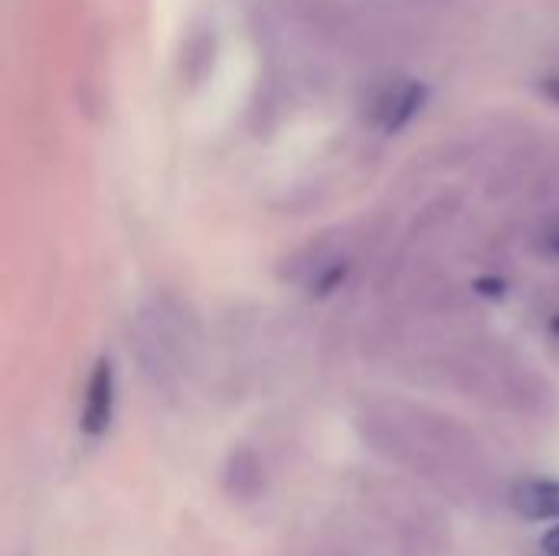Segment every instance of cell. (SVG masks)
<instances>
[{"mask_svg":"<svg viewBox=\"0 0 559 556\" xmlns=\"http://www.w3.org/2000/svg\"><path fill=\"white\" fill-rule=\"evenodd\" d=\"M508 508L527 521H559V478L531 475L508 488Z\"/></svg>","mask_w":559,"mask_h":556,"instance_id":"obj_5","label":"cell"},{"mask_svg":"<svg viewBox=\"0 0 559 556\" xmlns=\"http://www.w3.org/2000/svg\"><path fill=\"white\" fill-rule=\"evenodd\" d=\"M111 416H115V370H111V360H98L85 387L79 426L88 439H98L108 433Z\"/></svg>","mask_w":559,"mask_h":556,"instance_id":"obj_4","label":"cell"},{"mask_svg":"<svg viewBox=\"0 0 559 556\" xmlns=\"http://www.w3.org/2000/svg\"><path fill=\"white\" fill-rule=\"evenodd\" d=\"M360 508L393 556H445L452 547V524L432 495L396 482L364 478L357 488Z\"/></svg>","mask_w":559,"mask_h":556,"instance_id":"obj_2","label":"cell"},{"mask_svg":"<svg viewBox=\"0 0 559 556\" xmlns=\"http://www.w3.org/2000/svg\"><path fill=\"white\" fill-rule=\"evenodd\" d=\"M288 556H364L357 547H350L344 537L337 534H314V537H305L298 541Z\"/></svg>","mask_w":559,"mask_h":556,"instance_id":"obj_6","label":"cell"},{"mask_svg":"<svg viewBox=\"0 0 559 556\" xmlns=\"http://www.w3.org/2000/svg\"><path fill=\"white\" fill-rule=\"evenodd\" d=\"M265 485H269L265 462H262V456L255 449L229 452V459L223 465V475H219V488L233 505H239V508L255 505L265 495Z\"/></svg>","mask_w":559,"mask_h":556,"instance_id":"obj_3","label":"cell"},{"mask_svg":"<svg viewBox=\"0 0 559 556\" xmlns=\"http://www.w3.org/2000/svg\"><path fill=\"white\" fill-rule=\"evenodd\" d=\"M360 436L377 456L432 485L452 505L468 511L495 505L491 459L459 423L409 406H370L360 416Z\"/></svg>","mask_w":559,"mask_h":556,"instance_id":"obj_1","label":"cell"},{"mask_svg":"<svg viewBox=\"0 0 559 556\" xmlns=\"http://www.w3.org/2000/svg\"><path fill=\"white\" fill-rule=\"evenodd\" d=\"M544 554L559 556V521H554V528L544 534Z\"/></svg>","mask_w":559,"mask_h":556,"instance_id":"obj_7","label":"cell"}]
</instances>
